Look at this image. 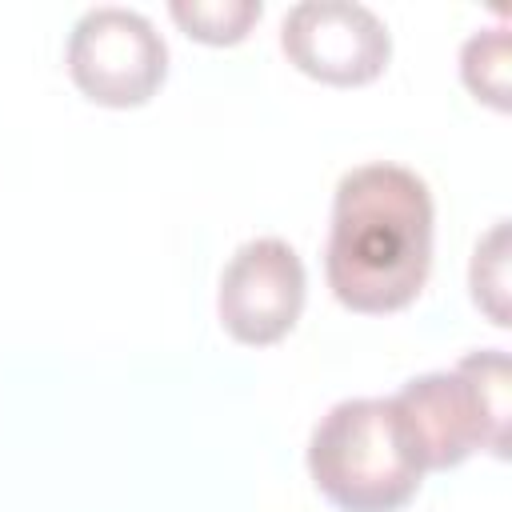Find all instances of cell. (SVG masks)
I'll return each instance as SVG.
<instances>
[{
    "mask_svg": "<svg viewBox=\"0 0 512 512\" xmlns=\"http://www.w3.org/2000/svg\"><path fill=\"white\" fill-rule=\"evenodd\" d=\"M432 192L404 164L348 168L332 196L324 276L332 296L364 316L408 308L432 272Z\"/></svg>",
    "mask_w": 512,
    "mask_h": 512,
    "instance_id": "1",
    "label": "cell"
},
{
    "mask_svg": "<svg viewBox=\"0 0 512 512\" xmlns=\"http://www.w3.org/2000/svg\"><path fill=\"white\" fill-rule=\"evenodd\" d=\"M308 472L340 512H400L424 480L392 396L332 404L308 436Z\"/></svg>",
    "mask_w": 512,
    "mask_h": 512,
    "instance_id": "2",
    "label": "cell"
},
{
    "mask_svg": "<svg viewBox=\"0 0 512 512\" xmlns=\"http://www.w3.org/2000/svg\"><path fill=\"white\" fill-rule=\"evenodd\" d=\"M508 356L500 348L468 352L452 372L412 376L396 396V412L416 448L424 472H444L464 464L472 452H508Z\"/></svg>",
    "mask_w": 512,
    "mask_h": 512,
    "instance_id": "3",
    "label": "cell"
},
{
    "mask_svg": "<svg viewBox=\"0 0 512 512\" xmlns=\"http://www.w3.org/2000/svg\"><path fill=\"white\" fill-rule=\"evenodd\" d=\"M68 76L92 104L140 108L168 76V44L144 12L100 4L68 32Z\"/></svg>",
    "mask_w": 512,
    "mask_h": 512,
    "instance_id": "4",
    "label": "cell"
},
{
    "mask_svg": "<svg viewBox=\"0 0 512 512\" xmlns=\"http://www.w3.org/2000/svg\"><path fill=\"white\" fill-rule=\"evenodd\" d=\"M308 296L304 260L296 248L280 236H256L232 252V260L220 272L216 312L232 340L264 348L284 340Z\"/></svg>",
    "mask_w": 512,
    "mask_h": 512,
    "instance_id": "5",
    "label": "cell"
},
{
    "mask_svg": "<svg viewBox=\"0 0 512 512\" xmlns=\"http://www.w3.org/2000/svg\"><path fill=\"white\" fill-rule=\"evenodd\" d=\"M280 48L304 76L356 88L388 68L392 36L384 20L356 0H300L280 24Z\"/></svg>",
    "mask_w": 512,
    "mask_h": 512,
    "instance_id": "6",
    "label": "cell"
},
{
    "mask_svg": "<svg viewBox=\"0 0 512 512\" xmlns=\"http://www.w3.org/2000/svg\"><path fill=\"white\" fill-rule=\"evenodd\" d=\"M172 20L200 44H240L248 28L260 20V0H172Z\"/></svg>",
    "mask_w": 512,
    "mask_h": 512,
    "instance_id": "7",
    "label": "cell"
},
{
    "mask_svg": "<svg viewBox=\"0 0 512 512\" xmlns=\"http://www.w3.org/2000/svg\"><path fill=\"white\" fill-rule=\"evenodd\" d=\"M460 76L476 100H488L492 108H508V28H484L464 40L460 48Z\"/></svg>",
    "mask_w": 512,
    "mask_h": 512,
    "instance_id": "8",
    "label": "cell"
},
{
    "mask_svg": "<svg viewBox=\"0 0 512 512\" xmlns=\"http://www.w3.org/2000/svg\"><path fill=\"white\" fill-rule=\"evenodd\" d=\"M468 284H472V300L476 308H484L492 316V324L508 328V220H500L472 252V268H468Z\"/></svg>",
    "mask_w": 512,
    "mask_h": 512,
    "instance_id": "9",
    "label": "cell"
}]
</instances>
